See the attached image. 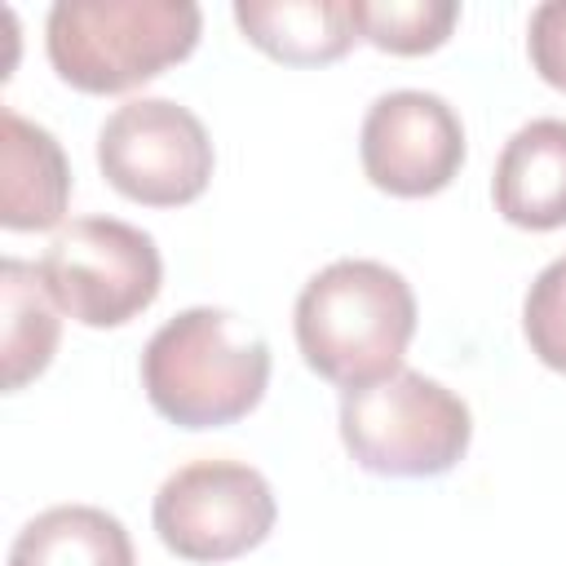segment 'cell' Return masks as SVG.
<instances>
[{
  "label": "cell",
  "instance_id": "6da1fadb",
  "mask_svg": "<svg viewBox=\"0 0 566 566\" xmlns=\"http://www.w3.org/2000/svg\"><path fill=\"white\" fill-rule=\"evenodd\" d=\"M292 327L314 376L340 394L367 389L402 371L416 336V292L385 261L340 256L301 287Z\"/></svg>",
  "mask_w": 566,
  "mask_h": 566
},
{
  "label": "cell",
  "instance_id": "7a4b0ae2",
  "mask_svg": "<svg viewBox=\"0 0 566 566\" xmlns=\"http://www.w3.org/2000/svg\"><path fill=\"white\" fill-rule=\"evenodd\" d=\"M270 385V345L239 314L190 305L142 349V389L177 429H221L243 420Z\"/></svg>",
  "mask_w": 566,
  "mask_h": 566
},
{
  "label": "cell",
  "instance_id": "3957f363",
  "mask_svg": "<svg viewBox=\"0 0 566 566\" xmlns=\"http://www.w3.org/2000/svg\"><path fill=\"white\" fill-rule=\"evenodd\" d=\"M199 31L203 13L190 0H57L44 49L62 84L106 97L186 62Z\"/></svg>",
  "mask_w": 566,
  "mask_h": 566
},
{
  "label": "cell",
  "instance_id": "277c9868",
  "mask_svg": "<svg viewBox=\"0 0 566 566\" xmlns=\"http://www.w3.org/2000/svg\"><path fill=\"white\" fill-rule=\"evenodd\" d=\"M473 438V416L460 394L424 371H394L380 385L340 394V442L349 460L376 478L451 473Z\"/></svg>",
  "mask_w": 566,
  "mask_h": 566
},
{
  "label": "cell",
  "instance_id": "5b68a950",
  "mask_svg": "<svg viewBox=\"0 0 566 566\" xmlns=\"http://www.w3.org/2000/svg\"><path fill=\"white\" fill-rule=\"evenodd\" d=\"M53 305L80 327H124L155 305L164 261L142 226L119 217H75L40 256Z\"/></svg>",
  "mask_w": 566,
  "mask_h": 566
},
{
  "label": "cell",
  "instance_id": "8992f818",
  "mask_svg": "<svg viewBox=\"0 0 566 566\" xmlns=\"http://www.w3.org/2000/svg\"><path fill=\"white\" fill-rule=\"evenodd\" d=\"M279 504L261 469L239 460H195L164 478L155 491V535L159 544L199 566L234 562L265 544Z\"/></svg>",
  "mask_w": 566,
  "mask_h": 566
},
{
  "label": "cell",
  "instance_id": "52a82bcc",
  "mask_svg": "<svg viewBox=\"0 0 566 566\" xmlns=\"http://www.w3.org/2000/svg\"><path fill=\"white\" fill-rule=\"evenodd\" d=\"M212 137L168 97H133L97 128V168L111 190L146 208L195 203L212 181Z\"/></svg>",
  "mask_w": 566,
  "mask_h": 566
},
{
  "label": "cell",
  "instance_id": "ba28073f",
  "mask_svg": "<svg viewBox=\"0 0 566 566\" xmlns=\"http://www.w3.org/2000/svg\"><path fill=\"white\" fill-rule=\"evenodd\" d=\"M358 159L376 190L394 199H429L464 168V124L438 93L394 88L367 106Z\"/></svg>",
  "mask_w": 566,
  "mask_h": 566
},
{
  "label": "cell",
  "instance_id": "9c48e42d",
  "mask_svg": "<svg viewBox=\"0 0 566 566\" xmlns=\"http://www.w3.org/2000/svg\"><path fill=\"white\" fill-rule=\"evenodd\" d=\"M71 203V164L57 137L13 106L0 111V226L53 230Z\"/></svg>",
  "mask_w": 566,
  "mask_h": 566
},
{
  "label": "cell",
  "instance_id": "30bf717a",
  "mask_svg": "<svg viewBox=\"0 0 566 566\" xmlns=\"http://www.w3.org/2000/svg\"><path fill=\"white\" fill-rule=\"evenodd\" d=\"M491 199L517 230L544 234L566 226V119H531L504 142Z\"/></svg>",
  "mask_w": 566,
  "mask_h": 566
},
{
  "label": "cell",
  "instance_id": "8fae6325",
  "mask_svg": "<svg viewBox=\"0 0 566 566\" xmlns=\"http://www.w3.org/2000/svg\"><path fill=\"white\" fill-rule=\"evenodd\" d=\"M234 27L283 66H327L358 40L345 0H239Z\"/></svg>",
  "mask_w": 566,
  "mask_h": 566
},
{
  "label": "cell",
  "instance_id": "7c38bea8",
  "mask_svg": "<svg viewBox=\"0 0 566 566\" xmlns=\"http://www.w3.org/2000/svg\"><path fill=\"white\" fill-rule=\"evenodd\" d=\"M4 566H137L124 522L93 504H53L9 544Z\"/></svg>",
  "mask_w": 566,
  "mask_h": 566
},
{
  "label": "cell",
  "instance_id": "4fadbf2b",
  "mask_svg": "<svg viewBox=\"0 0 566 566\" xmlns=\"http://www.w3.org/2000/svg\"><path fill=\"white\" fill-rule=\"evenodd\" d=\"M0 363H4V389L18 394L31 385L57 354L62 336V310L44 292L40 265L4 256L0 261Z\"/></svg>",
  "mask_w": 566,
  "mask_h": 566
},
{
  "label": "cell",
  "instance_id": "5bb4252c",
  "mask_svg": "<svg viewBox=\"0 0 566 566\" xmlns=\"http://www.w3.org/2000/svg\"><path fill=\"white\" fill-rule=\"evenodd\" d=\"M358 40L394 57H424L442 49L460 22L455 0H349Z\"/></svg>",
  "mask_w": 566,
  "mask_h": 566
},
{
  "label": "cell",
  "instance_id": "9a60e30c",
  "mask_svg": "<svg viewBox=\"0 0 566 566\" xmlns=\"http://www.w3.org/2000/svg\"><path fill=\"white\" fill-rule=\"evenodd\" d=\"M522 332H526L531 354L544 367L566 376V256L548 261L535 274L531 292L522 301Z\"/></svg>",
  "mask_w": 566,
  "mask_h": 566
},
{
  "label": "cell",
  "instance_id": "2e32d148",
  "mask_svg": "<svg viewBox=\"0 0 566 566\" xmlns=\"http://www.w3.org/2000/svg\"><path fill=\"white\" fill-rule=\"evenodd\" d=\"M526 53L544 84L566 93V0H548L526 22Z\"/></svg>",
  "mask_w": 566,
  "mask_h": 566
}]
</instances>
